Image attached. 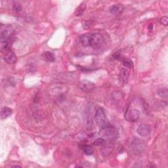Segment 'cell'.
Segmentation results:
<instances>
[{
	"instance_id": "2e32d148",
	"label": "cell",
	"mask_w": 168,
	"mask_h": 168,
	"mask_svg": "<svg viewBox=\"0 0 168 168\" xmlns=\"http://www.w3.org/2000/svg\"><path fill=\"white\" fill-rule=\"evenodd\" d=\"M122 62H123V65H124V66L125 68H131L133 66V61H131V59H128V58H124V59L122 60Z\"/></svg>"
},
{
	"instance_id": "6da1fadb",
	"label": "cell",
	"mask_w": 168,
	"mask_h": 168,
	"mask_svg": "<svg viewBox=\"0 0 168 168\" xmlns=\"http://www.w3.org/2000/svg\"><path fill=\"white\" fill-rule=\"evenodd\" d=\"M80 41L83 46L86 47H101L104 44V37L99 33L91 32L81 35Z\"/></svg>"
},
{
	"instance_id": "8992f818",
	"label": "cell",
	"mask_w": 168,
	"mask_h": 168,
	"mask_svg": "<svg viewBox=\"0 0 168 168\" xmlns=\"http://www.w3.org/2000/svg\"><path fill=\"white\" fill-rule=\"evenodd\" d=\"M79 87L84 93H90L93 91L94 88H95V85L91 81L83 80L81 81L80 84H79Z\"/></svg>"
},
{
	"instance_id": "3957f363",
	"label": "cell",
	"mask_w": 168,
	"mask_h": 168,
	"mask_svg": "<svg viewBox=\"0 0 168 168\" xmlns=\"http://www.w3.org/2000/svg\"><path fill=\"white\" fill-rule=\"evenodd\" d=\"M94 118H95L97 124L99 126L100 128H104L109 124L108 120L103 108L100 107L96 110Z\"/></svg>"
},
{
	"instance_id": "4fadbf2b",
	"label": "cell",
	"mask_w": 168,
	"mask_h": 168,
	"mask_svg": "<svg viewBox=\"0 0 168 168\" xmlns=\"http://www.w3.org/2000/svg\"><path fill=\"white\" fill-rule=\"evenodd\" d=\"M12 114V110L9 107H3L1 110V119L4 120L9 117Z\"/></svg>"
},
{
	"instance_id": "8fae6325",
	"label": "cell",
	"mask_w": 168,
	"mask_h": 168,
	"mask_svg": "<svg viewBox=\"0 0 168 168\" xmlns=\"http://www.w3.org/2000/svg\"><path fill=\"white\" fill-rule=\"evenodd\" d=\"M110 12L113 15H118L122 13L124 10V7L122 5H113L112 6H111L109 9Z\"/></svg>"
},
{
	"instance_id": "ac0fdd59",
	"label": "cell",
	"mask_w": 168,
	"mask_h": 168,
	"mask_svg": "<svg viewBox=\"0 0 168 168\" xmlns=\"http://www.w3.org/2000/svg\"><path fill=\"white\" fill-rule=\"evenodd\" d=\"M105 143H106V141H105V140L104 139L99 138L94 142L93 145H96V146H103L105 144Z\"/></svg>"
},
{
	"instance_id": "5bb4252c",
	"label": "cell",
	"mask_w": 168,
	"mask_h": 168,
	"mask_svg": "<svg viewBox=\"0 0 168 168\" xmlns=\"http://www.w3.org/2000/svg\"><path fill=\"white\" fill-rule=\"evenodd\" d=\"M43 57L44 58V59L47 62H54L55 60V57L54 54L50 51L45 52L43 55Z\"/></svg>"
},
{
	"instance_id": "277c9868",
	"label": "cell",
	"mask_w": 168,
	"mask_h": 168,
	"mask_svg": "<svg viewBox=\"0 0 168 168\" xmlns=\"http://www.w3.org/2000/svg\"><path fill=\"white\" fill-rule=\"evenodd\" d=\"M145 143L144 141L139 139H135L131 142V151L135 154H140L143 153L145 149Z\"/></svg>"
},
{
	"instance_id": "52a82bcc",
	"label": "cell",
	"mask_w": 168,
	"mask_h": 168,
	"mask_svg": "<svg viewBox=\"0 0 168 168\" xmlns=\"http://www.w3.org/2000/svg\"><path fill=\"white\" fill-rule=\"evenodd\" d=\"M13 35V30L9 26H5L2 28L0 33V37H1V41H10V37Z\"/></svg>"
},
{
	"instance_id": "ba28073f",
	"label": "cell",
	"mask_w": 168,
	"mask_h": 168,
	"mask_svg": "<svg viewBox=\"0 0 168 168\" xmlns=\"http://www.w3.org/2000/svg\"><path fill=\"white\" fill-rule=\"evenodd\" d=\"M4 59L9 64H13L17 61V56L11 49H9L5 51Z\"/></svg>"
},
{
	"instance_id": "7a4b0ae2",
	"label": "cell",
	"mask_w": 168,
	"mask_h": 168,
	"mask_svg": "<svg viewBox=\"0 0 168 168\" xmlns=\"http://www.w3.org/2000/svg\"><path fill=\"white\" fill-rule=\"evenodd\" d=\"M99 134L101 138L104 139L105 141L107 140L108 141H112L113 140L117 139L119 136L117 129L110 124L104 128H100Z\"/></svg>"
},
{
	"instance_id": "e0dca14e",
	"label": "cell",
	"mask_w": 168,
	"mask_h": 168,
	"mask_svg": "<svg viewBox=\"0 0 168 168\" xmlns=\"http://www.w3.org/2000/svg\"><path fill=\"white\" fill-rule=\"evenodd\" d=\"M83 150L85 152V154L87 155H91L93 153V149L91 146L84 145L83 146Z\"/></svg>"
},
{
	"instance_id": "ffe728a7",
	"label": "cell",
	"mask_w": 168,
	"mask_h": 168,
	"mask_svg": "<svg viewBox=\"0 0 168 168\" xmlns=\"http://www.w3.org/2000/svg\"><path fill=\"white\" fill-rule=\"evenodd\" d=\"M159 95L162 97H165V98H167V89H162V90H160L159 91Z\"/></svg>"
},
{
	"instance_id": "7c38bea8",
	"label": "cell",
	"mask_w": 168,
	"mask_h": 168,
	"mask_svg": "<svg viewBox=\"0 0 168 168\" xmlns=\"http://www.w3.org/2000/svg\"><path fill=\"white\" fill-rule=\"evenodd\" d=\"M129 77V72L127 69L125 68H123V69L121 70L120 74V79L121 82L123 83H127Z\"/></svg>"
},
{
	"instance_id": "30bf717a",
	"label": "cell",
	"mask_w": 168,
	"mask_h": 168,
	"mask_svg": "<svg viewBox=\"0 0 168 168\" xmlns=\"http://www.w3.org/2000/svg\"><path fill=\"white\" fill-rule=\"evenodd\" d=\"M108 142L109 143L106 144V143H105V144L103 145V148L101 149L102 154L104 157L108 156L114 149V145L112 143V141H108Z\"/></svg>"
},
{
	"instance_id": "44dd1931",
	"label": "cell",
	"mask_w": 168,
	"mask_h": 168,
	"mask_svg": "<svg viewBox=\"0 0 168 168\" xmlns=\"http://www.w3.org/2000/svg\"><path fill=\"white\" fill-rule=\"evenodd\" d=\"M160 23L163 24L165 26H167V24H168V19L167 17H162L161 19H160Z\"/></svg>"
},
{
	"instance_id": "9c48e42d",
	"label": "cell",
	"mask_w": 168,
	"mask_h": 168,
	"mask_svg": "<svg viewBox=\"0 0 168 168\" xmlns=\"http://www.w3.org/2000/svg\"><path fill=\"white\" fill-rule=\"evenodd\" d=\"M136 132L140 136L146 137L150 134V128L149 125L146 124H141L136 129Z\"/></svg>"
},
{
	"instance_id": "5b68a950",
	"label": "cell",
	"mask_w": 168,
	"mask_h": 168,
	"mask_svg": "<svg viewBox=\"0 0 168 168\" xmlns=\"http://www.w3.org/2000/svg\"><path fill=\"white\" fill-rule=\"evenodd\" d=\"M125 119L128 122H135L140 117V112L137 109L128 107L125 112Z\"/></svg>"
},
{
	"instance_id": "d6986e66",
	"label": "cell",
	"mask_w": 168,
	"mask_h": 168,
	"mask_svg": "<svg viewBox=\"0 0 168 168\" xmlns=\"http://www.w3.org/2000/svg\"><path fill=\"white\" fill-rule=\"evenodd\" d=\"M21 9H22V8H21L20 4H19L18 3H15L13 4V10H15V11L19 12L20 11Z\"/></svg>"
},
{
	"instance_id": "9a60e30c",
	"label": "cell",
	"mask_w": 168,
	"mask_h": 168,
	"mask_svg": "<svg viewBox=\"0 0 168 168\" xmlns=\"http://www.w3.org/2000/svg\"><path fill=\"white\" fill-rule=\"evenodd\" d=\"M86 9V4L85 3H82L79 5V7L76 9V11H75V15L78 17V16L82 15L83 12L85 11V10Z\"/></svg>"
}]
</instances>
